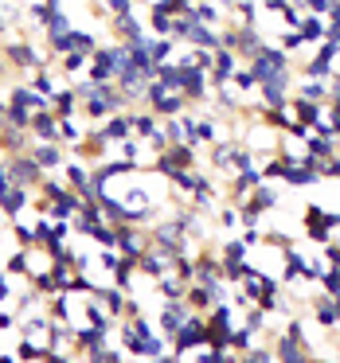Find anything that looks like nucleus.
I'll return each mask as SVG.
<instances>
[{
  "mask_svg": "<svg viewBox=\"0 0 340 363\" xmlns=\"http://www.w3.org/2000/svg\"><path fill=\"white\" fill-rule=\"evenodd\" d=\"M8 176H12V184H24V187H36V184H43V168L36 164V157L31 153H8Z\"/></svg>",
  "mask_w": 340,
  "mask_h": 363,
  "instance_id": "nucleus-1",
  "label": "nucleus"
},
{
  "mask_svg": "<svg viewBox=\"0 0 340 363\" xmlns=\"http://www.w3.org/2000/svg\"><path fill=\"white\" fill-rule=\"evenodd\" d=\"M28 133H31L36 141H59V118L51 114V106H47V109H31Z\"/></svg>",
  "mask_w": 340,
  "mask_h": 363,
  "instance_id": "nucleus-2",
  "label": "nucleus"
},
{
  "mask_svg": "<svg viewBox=\"0 0 340 363\" xmlns=\"http://www.w3.org/2000/svg\"><path fill=\"white\" fill-rule=\"evenodd\" d=\"M31 157H36V164H40L43 172H51V168H63L67 153H63L59 141H31Z\"/></svg>",
  "mask_w": 340,
  "mask_h": 363,
  "instance_id": "nucleus-3",
  "label": "nucleus"
},
{
  "mask_svg": "<svg viewBox=\"0 0 340 363\" xmlns=\"http://www.w3.org/2000/svg\"><path fill=\"white\" fill-rule=\"evenodd\" d=\"M188 313H192V309L184 301H164V309H160V332L172 336L184 320H188Z\"/></svg>",
  "mask_w": 340,
  "mask_h": 363,
  "instance_id": "nucleus-4",
  "label": "nucleus"
},
{
  "mask_svg": "<svg viewBox=\"0 0 340 363\" xmlns=\"http://www.w3.org/2000/svg\"><path fill=\"white\" fill-rule=\"evenodd\" d=\"M47 106H51V114H55V118H70V114H75V106H79V90L59 86V90H55V94L47 98Z\"/></svg>",
  "mask_w": 340,
  "mask_h": 363,
  "instance_id": "nucleus-5",
  "label": "nucleus"
},
{
  "mask_svg": "<svg viewBox=\"0 0 340 363\" xmlns=\"http://www.w3.org/2000/svg\"><path fill=\"white\" fill-rule=\"evenodd\" d=\"M4 274L8 277H28L31 274V246H20V250L4 262Z\"/></svg>",
  "mask_w": 340,
  "mask_h": 363,
  "instance_id": "nucleus-6",
  "label": "nucleus"
},
{
  "mask_svg": "<svg viewBox=\"0 0 340 363\" xmlns=\"http://www.w3.org/2000/svg\"><path fill=\"white\" fill-rule=\"evenodd\" d=\"M102 133H106L110 141H125V137L133 133V118H130V114H114V118H110V125L102 129Z\"/></svg>",
  "mask_w": 340,
  "mask_h": 363,
  "instance_id": "nucleus-7",
  "label": "nucleus"
},
{
  "mask_svg": "<svg viewBox=\"0 0 340 363\" xmlns=\"http://www.w3.org/2000/svg\"><path fill=\"white\" fill-rule=\"evenodd\" d=\"M63 172H67V184L75 187V192H82V187H91V172L79 164V160H63Z\"/></svg>",
  "mask_w": 340,
  "mask_h": 363,
  "instance_id": "nucleus-8",
  "label": "nucleus"
},
{
  "mask_svg": "<svg viewBox=\"0 0 340 363\" xmlns=\"http://www.w3.org/2000/svg\"><path fill=\"white\" fill-rule=\"evenodd\" d=\"M313 320H317L320 328H332V324H337V301H332V297H320V301L313 304Z\"/></svg>",
  "mask_w": 340,
  "mask_h": 363,
  "instance_id": "nucleus-9",
  "label": "nucleus"
},
{
  "mask_svg": "<svg viewBox=\"0 0 340 363\" xmlns=\"http://www.w3.org/2000/svg\"><path fill=\"white\" fill-rule=\"evenodd\" d=\"M86 59H91V55H86V51H79V47L63 51V70H67V75H79V70L86 67Z\"/></svg>",
  "mask_w": 340,
  "mask_h": 363,
  "instance_id": "nucleus-10",
  "label": "nucleus"
},
{
  "mask_svg": "<svg viewBox=\"0 0 340 363\" xmlns=\"http://www.w3.org/2000/svg\"><path fill=\"white\" fill-rule=\"evenodd\" d=\"M133 129H137V133H141L145 141H149V137H157V133H160V129H157V114L149 109V114H141V118H133Z\"/></svg>",
  "mask_w": 340,
  "mask_h": 363,
  "instance_id": "nucleus-11",
  "label": "nucleus"
},
{
  "mask_svg": "<svg viewBox=\"0 0 340 363\" xmlns=\"http://www.w3.org/2000/svg\"><path fill=\"white\" fill-rule=\"evenodd\" d=\"M298 31H301V40H305V43H317V40H325V20H313V16H309Z\"/></svg>",
  "mask_w": 340,
  "mask_h": 363,
  "instance_id": "nucleus-12",
  "label": "nucleus"
},
{
  "mask_svg": "<svg viewBox=\"0 0 340 363\" xmlns=\"http://www.w3.org/2000/svg\"><path fill=\"white\" fill-rule=\"evenodd\" d=\"M12 235H16V242H20V246H31V250H36V235H31L28 223H16V219H12Z\"/></svg>",
  "mask_w": 340,
  "mask_h": 363,
  "instance_id": "nucleus-13",
  "label": "nucleus"
},
{
  "mask_svg": "<svg viewBox=\"0 0 340 363\" xmlns=\"http://www.w3.org/2000/svg\"><path fill=\"white\" fill-rule=\"evenodd\" d=\"M242 360H254V363H270V360H274V352H266V348H247V352H242Z\"/></svg>",
  "mask_w": 340,
  "mask_h": 363,
  "instance_id": "nucleus-14",
  "label": "nucleus"
},
{
  "mask_svg": "<svg viewBox=\"0 0 340 363\" xmlns=\"http://www.w3.org/2000/svg\"><path fill=\"white\" fill-rule=\"evenodd\" d=\"M106 8H110L114 16H121V12H133V0H106Z\"/></svg>",
  "mask_w": 340,
  "mask_h": 363,
  "instance_id": "nucleus-15",
  "label": "nucleus"
},
{
  "mask_svg": "<svg viewBox=\"0 0 340 363\" xmlns=\"http://www.w3.org/2000/svg\"><path fill=\"white\" fill-rule=\"evenodd\" d=\"M12 297V285H8V274H4V265H0V301H8Z\"/></svg>",
  "mask_w": 340,
  "mask_h": 363,
  "instance_id": "nucleus-16",
  "label": "nucleus"
},
{
  "mask_svg": "<svg viewBox=\"0 0 340 363\" xmlns=\"http://www.w3.org/2000/svg\"><path fill=\"white\" fill-rule=\"evenodd\" d=\"M8 328H16V313L4 309V313H0V332H8Z\"/></svg>",
  "mask_w": 340,
  "mask_h": 363,
  "instance_id": "nucleus-17",
  "label": "nucleus"
},
{
  "mask_svg": "<svg viewBox=\"0 0 340 363\" xmlns=\"http://www.w3.org/2000/svg\"><path fill=\"white\" fill-rule=\"evenodd\" d=\"M305 8L317 12V16H325V12H329V0H305Z\"/></svg>",
  "mask_w": 340,
  "mask_h": 363,
  "instance_id": "nucleus-18",
  "label": "nucleus"
},
{
  "mask_svg": "<svg viewBox=\"0 0 340 363\" xmlns=\"http://www.w3.org/2000/svg\"><path fill=\"white\" fill-rule=\"evenodd\" d=\"M4 223H8V215H4V207H0V226H4Z\"/></svg>",
  "mask_w": 340,
  "mask_h": 363,
  "instance_id": "nucleus-19",
  "label": "nucleus"
},
{
  "mask_svg": "<svg viewBox=\"0 0 340 363\" xmlns=\"http://www.w3.org/2000/svg\"><path fill=\"white\" fill-rule=\"evenodd\" d=\"M4 28H8V24H4V16H0V31H4Z\"/></svg>",
  "mask_w": 340,
  "mask_h": 363,
  "instance_id": "nucleus-20",
  "label": "nucleus"
},
{
  "mask_svg": "<svg viewBox=\"0 0 340 363\" xmlns=\"http://www.w3.org/2000/svg\"><path fill=\"white\" fill-rule=\"evenodd\" d=\"M0 75H4V55H0Z\"/></svg>",
  "mask_w": 340,
  "mask_h": 363,
  "instance_id": "nucleus-21",
  "label": "nucleus"
},
{
  "mask_svg": "<svg viewBox=\"0 0 340 363\" xmlns=\"http://www.w3.org/2000/svg\"><path fill=\"white\" fill-rule=\"evenodd\" d=\"M0 265H4V258H0Z\"/></svg>",
  "mask_w": 340,
  "mask_h": 363,
  "instance_id": "nucleus-22",
  "label": "nucleus"
}]
</instances>
